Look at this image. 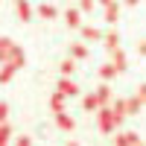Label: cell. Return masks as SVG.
Returning <instances> with one entry per match:
<instances>
[{"mask_svg": "<svg viewBox=\"0 0 146 146\" xmlns=\"http://www.w3.org/2000/svg\"><path fill=\"white\" fill-rule=\"evenodd\" d=\"M58 94H64V96H76L79 94V85L76 82H73V79H62V82H58Z\"/></svg>", "mask_w": 146, "mask_h": 146, "instance_id": "6da1fadb", "label": "cell"}, {"mask_svg": "<svg viewBox=\"0 0 146 146\" xmlns=\"http://www.w3.org/2000/svg\"><path fill=\"white\" fill-rule=\"evenodd\" d=\"M64 21H67L70 29H79V27H82V12H79V9H67V12H64Z\"/></svg>", "mask_w": 146, "mask_h": 146, "instance_id": "7a4b0ae2", "label": "cell"}, {"mask_svg": "<svg viewBox=\"0 0 146 146\" xmlns=\"http://www.w3.org/2000/svg\"><path fill=\"white\" fill-rule=\"evenodd\" d=\"M111 64L117 67V73L126 70V56H123V50H120V47H117V50H111Z\"/></svg>", "mask_w": 146, "mask_h": 146, "instance_id": "3957f363", "label": "cell"}, {"mask_svg": "<svg viewBox=\"0 0 146 146\" xmlns=\"http://www.w3.org/2000/svg\"><path fill=\"white\" fill-rule=\"evenodd\" d=\"M114 123H117V120H114V111H100V129H102V131H111Z\"/></svg>", "mask_w": 146, "mask_h": 146, "instance_id": "277c9868", "label": "cell"}, {"mask_svg": "<svg viewBox=\"0 0 146 146\" xmlns=\"http://www.w3.org/2000/svg\"><path fill=\"white\" fill-rule=\"evenodd\" d=\"M56 123H58V129H64V131H73V126H76V123H73V117H67L64 111L56 114Z\"/></svg>", "mask_w": 146, "mask_h": 146, "instance_id": "5b68a950", "label": "cell"}, {"mask_svg": "<svg viewBox=\"0 0 146 146\" xmlns=\"http://www.w3.org/2000/svg\"><path fill=\"white\" fill-rule=\"evenodd\" d=\"M82 38L85 41H102V32L96 27H82Z\"/></svg>", "mask_w": 146, "mask_h": 146, "instance_id": "8992f818", "label": "cell"}, {"mask_svg": "<svg viewBox=\"0 0 146 146\" xmlns=\"http://www.w3.org/2000/svg\"><path fill=\"white\" fill-rule=\"evenodd\" d=\"M18 18L21 21H32V6L27 0H18Z\"/></svg>", "mask_w": 146, "mask_h": 146, "instance_id": "52a82bcc", "label": "cell"}, {"mask_svg": "<svg viewBox=\"0 0 146 146\" xmlns=\"http://www.w3.org/2000/svg\"><path fill=\"white\" fill-rule=\"evenodd\" d=\"M38 15H41L44 21H53V18H56V6H53V3H41V6H38Z\"/></svg>", "mask_w": 146, "mask_h": 146, "instance_id": "ba28073f", "label": "cell"}, {"mask_svg": "<svg viewBox=\"0 0 146 146\" xmlns=\"http://www.w3.org/2000/svg\"><path fill=\"white\" fill-rule=\"evenodd\" d=\"M82 105H85V111H96V108H100V96H96V94H88V96L82 100Z\"/></svg>", "mask_w": 146, "mask_h": 146, "instance_id": "9c48e42d", "label": "cell"}, {"mask_svg": "<svg viewBox=\"0 0 146 146\" xmlns=\"http://www.w3.org/2000/svg\"><path fill=\"white\" fill-rule=\"evenodd\" d=\"M12 47H15V44H12L9 38H0V64H3L6 58H9V53H12Z\"/></svg>", "mask_w": 146, "mask_h": 146, "instance_id": "30bf717a", "label": "cell"}, {"mask_svg": "<svg viewBox=\"0 0 146 146\" xmlns=\"http://www.w3.org/2000/svg\"><path fill=\"white\" fill-rule=\"evenodd\" d=\"M117 15H120V6L111 0V3L105 6V21H108V23H114V21H117Z\"/></svg>", "mask_w": 146, "mask_h": 146, "instance_id": "8fae6325", "label": "cell"}, {"mask_svg": "<svg viewBox=\"0 0 146 146\" xmlns=\"http://www.w3.org/2000/svg\"><path fill=\"white\" fill-rule=\"evenodd\" d=\"M50 105H53V111L58 114V111H64V94H56L53 100H50Z\"/></svg>", "mask_w": 146, "mask_h": 146, "instance_id": "7c38bea8", "label": "cell"}, {"mask_svg": "<svg viewBox=\"0 0 146 146\" xmlns=\"http://www.w3.org/2000/svg\"><path fill=\"white\" fill-rule=\"evenodd\" d=\"M85 56H88L85 44H73V47H70V58H85Z\"/></svg>", "mask_w": 146, "mask_h": 146, "instance_id": "4fadbf2b", "label": "cell"}, {"mask_svg": "<svg viewBox=\"0 0 146 146\" xmlns=\"http://www.w3.org/2000/svg\"><path fill=\"white\" fill-rule=\"evenodd\" d=\"M102 41H105V47H108V50H117V32H108V35H102Z\"/></svg>", "mask_w": 146, "mask_h": 146, "instance_id": "5bb4252c", "label": "cell"}, {"mask_svg": "<svg viewBox=\"0 0 146 146\" xmlns=\"http://www.w3.org/2000/svg\"><path fill=\"white\" fill-rule=\"evenodd\" d=\"M9 137H12V129H9L6 123H0V146H6V143H9Z\"/></svg>", "mask_w": 146, "mask_h": 146, "instance_id": "9a60e30c", "label": "cell"}, {"mask_svg": "<svg viewBox=\"0 0 146 146\" xmlns=\"http://www.w3.org/2000/svg\"><path fill=\"white\" fill-rule=\"evenodd\" d=\"M73 70H76V58H64V62H62V73H64V76H70Z\"/></svg>", "mask_w": 146, "mask_h": 146, "instance_id": "2e32d148", "label": "cell"}, {"mask_svg": "<svg viewBox=\"0 0 146 146\" xmlns=\"http://www.w3.org/2000/svg\"><path fill=\"white\" fill-rule=\"evenodd\" d=\"M12 76H15V67H12V64H3V70H0V82H9Z\"/></svg>", "mask_w": 146, "mask_h": 146, "instance_id": "e0dca14e", "label": "cell"}, {"mask_svg": "<svg viewBox=\"0 0 146 146\" xmlns=\"http://www.w3.org/2000/svg\"><path fill=\"white\" fill-rule=\"evenodd\" d=\"M96 96H100V105H102V102H108V100H111V91H108V85H102V88L96 91Z\"/></svg>", "mask_w": 146, "mask_h": 146, "instance_id": "ac0fdd59", "label": "cell"}, {"mask_svg": "<svg viewBox=\"0 0 146 146\" xmlns=\"http://www.w3.org/2000/svg\"><path fill=\"white\" fill-rule=\"evenodd\" d=\"M114 73H117V67H114V64H105V67H100V76H102V79H111Z\"/></svg>", "mask_w": 146, "mask_h": 146, "instance_id": "d6986e66", "label": "cell"}, {"mask_svg": "<svg viewBox=\"0 0 146 146\" xmlns=\"http://www.w3.org/2000/svg\"><path fill=\"white\" fill-rule=\"evenodd\" d=\"M94 9V0H79V12H91Z\"/></svg>", "mask_w": 146, "mask_h": 146, "instance_id": "ffe728a7", "label": "cell"}, {"mask_svg": "<svg viewBox=\"0 0 146 146\" xmlns=\"http://www.w3.org/2000/svg\"><path fill=\"white\" fill-rule=\"evenodd\" d=\"M6 117H9V105L0 102V123H6Z\"/></svg>", "mask_w": 146, "mask_h": 146, "instance_id": "44dd1931", "label": "cell"}, {"mask_svg": "<svg viewBox=\"0 0 146 146\" xmlns=\"http://www.w3.org/2000/svg\"><path fill=\"white\" fill-rule=\"evenodd\" d=\"M15 146H32V140H29V137H18V143H15Z\"/></svg>", "mask_w": 146, "mask_h": 146, "instance_id": "7402d4cb", "label": "cell"}, {"mask_svg": "<svg viewBox=\"0 0 146 146\" xmlns=\"http://www.w3.org/2000/svg\"><path fill=\"white\" fill-rule=\"evenodd\" d=\"M137 100H140V102H146V85H143V88L137 91Z\"/></svg>", "mask_w": 146, "mask_h": 146, "instance_id": "603a6c76", "label": "cell"}, {"mask_svg": "<svg viewBox=\"0 0 146 146\" xmlns=\"http://www.w3.org/2000/svg\"><path fill=\"white\" fill-rule=\"evenodd\" d=\"M137 53H143V56H146V41H143V44H137Z\"/></svg>", "mask_w": 146, "mask_h": 146, "instance_id": "cb8c5ba5", "label": "cell"}, {"mask_svg": "<svg viewBox=\"0 0 146 146\" xmlns=\"http://www.w3.org/2000/svg\"><path fill=\"white\" fill-rule=\"evenodd\" d=\"M126 3H129V6H135V3H137V0H126Z\"/></svg>", "mask_w": 146, "mask_h": 146, "instance_id": "d4e9b609", "label": "cell"}, {"mask_svg": "<svg viewBox=\"0 0 146 146\" xmlns=\"http://www.w3.org/2000/svg\"><path fill=\"white\" fill-rule=\"evenodd\" d=\"M100 3H102V6H108V3H111V0H100Z\"/></svg>", "mask_w": 146, "mask_h": 146, "instance_id": "484cf974", "label": "cell"}, {"mask_svg": "<svg viewBox=\"0 0 146 146\" xmlns=\"http://www.w3.org/2000/svg\"><path fill=\"white\" fill-rule=\"evenodd\" d=\"M67 146H76V143H67Z\"/></svg>", "mask_w": 146, "mask_h": 146, "instance_id": "4316f807", "label": "cell"}]
</instances>
